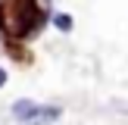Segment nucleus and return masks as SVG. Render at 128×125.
<instances>
[{
	"label": "nucleus",
	"mask_w": 128,
	"mask_h": 125,
	"mask_svg": "<svg viewBox=\"0 0 128 125\" xmlns=\"http://www.w3.org/2000/svg\"><path fill=\"white\" fill-rule=\"evenodd\" d=\"M50 12L41 6V0H0V34L6 47L16 41H31L47 25Z\"/></svg>",
	"instance_id": "nucleus-1"
},
{
	"label": "nucleus",
	"mask_w": 128,
	"mask_h": 125,
	"mask_svg": "<svg viewBox=\"0 0 128 125\" xmlns=\"http://www.w3.org/2000/svg\"><path fill=\"white\" fill-rule=\"evenodd\" d=\"M60 116H62L60 106H41V103H34V110L28 112L25 122H28V125H50V122H56Z\"/></svg>",
	"instance_id": "nucleus-2"
},
{
	"label": "nucleus",
	"mask_w": 128,
	"mask_h": 125,
	"mask_svg": "<svg viewBox=\"0 0 128 125\" xmlns=\"http://www.w3.org/2000/svg\"><path fill=\"white\" fill-rule=\"evenodd\" d=\"M34 110V100H16V103H12V116L19 119V122H25V119H28V112Z\"/></svg>",
	"instance_id": "nucleus-3"
},
{
	"label": "nucleus",
	"mask_w": 128,
	"mask_h": 125,
	"mask_svg": "<svg viewBox=\"0 0 128 125\" xmlns=\"http://www.w3.org/2000/svg\"><path fill=\"white\" fill-rule=\"evenodd\" d=\"M53 25H56V28H60V31H72L75 19L69 16V12H56V16H53Z\"/></svg>",
	"instance_id": "nucleus-4"
},
{
	"label": "nucleus",
	"mask_w": 128,
	"mask_h": 125,
	"mask_svg": "<svg viewBox=\"0 0 128 125\" xmlns=\"http://www.w3.org/2000/svg\"><path fill=\"white\" fill-rule=\"evenodd\" d=\"M3 84H6V72L0 69V88H3Z\"/></svg>",
	"instance_id": "nucleus-5"
}]
</instances>
